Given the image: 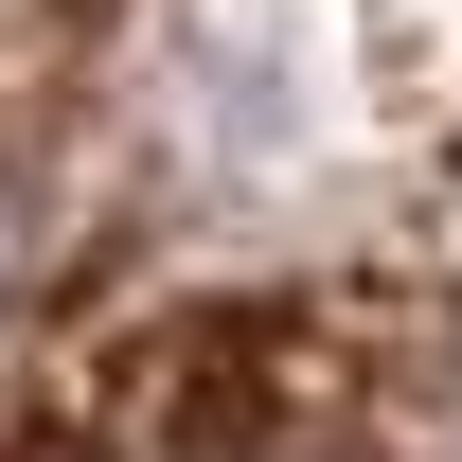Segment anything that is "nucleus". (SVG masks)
<instances>
[{
	"label": "nucleus",
	"mask_w": 462,
	"mask_h": 462,
	"mask_svg": "<svg viewBox=\"0 0 462 462\" xmlns=\"http://www.w3.org/2000/svg\"><path fill=\"white\" fill-rule=\"evenodd\" d=\"M36 320V214H18V178H0V338Z\"/></svg>",
	"instance_id": "f257e3e1"
}]
</instances>
